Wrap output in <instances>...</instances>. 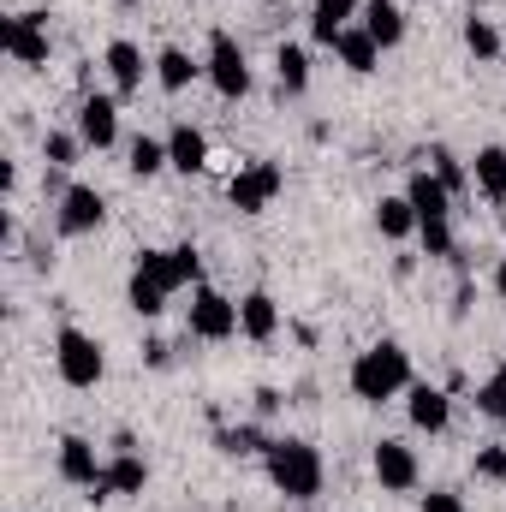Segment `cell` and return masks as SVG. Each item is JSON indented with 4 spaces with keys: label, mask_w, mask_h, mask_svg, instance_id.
Returning a JSON list of instances; mask_svg holds the SVG:
<instances>
[{
    "label": "cell",
    "mask_w": 506,
    "mask_h": 512,
    "mask_svg": "<svg viewBox=\"0 0 506 512\" xmlns=\"http://www.w3.org/2000/svg\"><path fill=\"white\" fill-rule=\"evenodd\" d=\"M262 471L286 501H316L322 495V453L298 435H274L268 453H262Z\"/></svg>",
    "instance_id": "6da1fadb"
},
{
    "label": "cell",
    "mask_w": 506,
    "mask_h": 512,
    "mask_svg": "<svg viewBox=\"0 0 506 512\" xmlns=\"http://www.w3.org/2000/svg\"><path fill=\"white\" fill-rule=\"evenodd\" d=\"M411 387V352L399 346V340H376L370 352H358V364H352V393L364 399V405H387V399H399Z\"/></svg>",
    "instance_id": "7a4b0ae2"
},
{
    "label": "cell",
    "mask_w": 506,
    "mask_h": 512,
    "mask_svg": "<svg viewBox=\"0 0 506 512\" xmlns=\"http://www.w3.org/2000/svg\"><path fill=\"white\" fill-rule=\"evenodd\" d=\"M54 370H60V382L66 387H96L108 376V352H102V340L96 334H84V328H60L54 334Z\"/></svg>",
    "instance_id": "3957f363"
},
{
    "label": "cell",
    "mask_w": 506,
    "mask_h": 512,
    "mask_svg": "<svg viewBox=\"0 0 506 512\" xmlns=\"http://www.w3.org/2000/svg\"><path fill=\"white\" fill-rule=\"evenodd\" d=\"M203 78H209V84H215V96H227V102L251 96V60H245L239 36H227V30H215V36H209V60H203Z\"/></svg>",
    "instance_id": "277c9868"
},
{
    "label": "cell",
    "mask_w": 506,
    "mask_h": 512,
    "mask_svg": "<svg viewBox=\"0 0 506 512\" xmlns=\"http://www.w3.org/2000/svg\"><path fill=\"white\" fill-rule=\"evenodd\" d=\"M280 191H286L280 161H245V167L227 179V197H233V209H239V215H262Z\"/></svg>",
    "instance_id": "5b68a950"
},
{
    "label": "cell",
    "mask_w": 506,
    "mask_h": 512,
    "mask_svg": "<svg viewBox=\"0 0 506 512\" xmlns=\"http://www.w3.org/2000/svg\"><path fill=\"white\" fill-rule=\"evenodd\" d=\"M149 489V459L131 447V435L114 441V459L102 465V483L90 489V501H120V495H143Z\"/></svg>",
    "instance_id": "8992f818"
},
{
    "label": "cell",
    "mask_w": 506,
    "mask_h": 512,
    "mask_svg": "<svg viewBox=\"0 0 506 512\" xmlns=\"http://www.w3.org/2000/svg\"><path fill=\"white\" fill-rule=\"evenodd\" d=\"M239 334V304L227 298V292H215V286H197L191 292V340H233Z\"/></svg>",
    "instance_id": "52a82bcc"
},
{
    "label": "cell",
    "mask_w": 506,
    "mask_h": 512,
    "mask_svg": "<svg viewBox=\"0 0 506 512\" xmlns=\"http://www.w3.org/2000/svg\"><path fill=\"white\" fill-rule=\"evenodd\" d=\"M0 48L18 66H48V12H12L0 24Z\"/></svg>",
    "instance_id": "ba28073f"
},
{
    "label": "cell",
    "mask_w": 506,
    "mask_h": 512,
    "mask_svg": "<svg viewBox=\"0 0 506 512\" xmlns=\"http://www.w3.org/2000/svg\"><path fill=\"white\" fill-rule=\"evenodd\" d=\"M370 471H376V483L387 495H411L417 489V477H423V465H417V447H405V441H376V453H370Z\"/></svg>",
    "instance_id": "9c48e42d"
},
{
    "label": "cell",
    "mask_w": 506,
    "mask_h": 512,
    "mask_svg": "<svg viewBox=\"0 0 506 512\" xmlns=\"http://www.w3.org/2000/svg\"><path fill=\"white\" fill-rule=\"evenodd\" d=\"M108 221V197L96 191V185H66L60 191V233L66 239H84V233H96Z\"/></svg>",
    "instance_id": "30bf717a"
},
{
    "label": "cell",
    "mask_w": 506,
    "mask_h": 512,
    "mask_svg": "<svg viewBox=\"0 0 506 512\" xmlns=\"http://www.w3.org/2000/svg\"><path fill=\"white\" fill-rule=\"evenodd\" d=\"M78 137H84V149H114L120 143V96H84L78 102Z\"/></svg>",
    "instance_id": "8fae6325"
},
{
    "label": "cell",
    "mask_w": 506,
    "mask_h": 512,
    "mask_svg": "<svg viewBox=\"0 0 506 512\" xmlns=\"http://www.w3.org/2000/svg\"><path fill=\"white\" fill-rule=\"evenodd\" d=\"M405 417H411V429H423V435H441V429L453 423V399H447V387L411 382V387H405Z\"/></svg>",
    "instance_id": "7c38bea8"
},
{
    "label": "cell",
    "mask_w": 506,
    "mask_h": 512,
    "mask_svg": "<svg viewBox=\"0 0 506 512\" xmlns=\"http://www.w3.org/2000/svg\"><path fill=\"white\" fill-rule=\"evenodd\" d=\"M405 203L417 209V227H423V221H453V203H459V197H453L429 167H417V173L405 179Z\"/></svg>",
    "instance_id": "4fadbf2b"
},
{
    "label": "cell",
    "mask_w": 506,
    "mask_h": 512,
    "mask_svg": "<svg viewBox=\"0 0 506 512\" xmlns=\"http://www.w3.org/2000/svg\"><path fill=\"white\" fill-rule=\"evenodd\" d=\"M102 465L108 459H96V441H84V435H66L60 441V477L72 489H96L102 483Z\"/></svg>",
    "instance_id": "5bb4252c"
},
{
    "label": "cell",
    "mask_w": 506,
    "mask_h": 512,
    "mask_svg": "<svg viewBox=\"0 0 506 512\" xmlns=\"http://www.w3.org/2000/svg\"><path fill=\"white\" fill-rule=\"evenodd\" d=\"M358 12H364V0H316V6H310V42L334 48V42H340V30H352V24H358Z\"/></svg>",
    "instance_id": "9a60e30c"
},
{
    "label": "cell",
    "mask_w": 506,
    "mask_h": 512,
    "mask_svg": "<svg viewBox=\"0 0 506 512\" xmlns=\"http://www.w3.org/2000/svg\"><path fill=\"white\" fill-rule=\"evenodd\" d=\"M167 167H173V173H185V179H191V173H203V167H209V137L179 120V126L167 131Z\"/></svg>",
    "instance_id": "2e32d148"
},
{
    "label": "cell",
    "mask_w": 506,
    "mask_h": 512,
    "mask_svg": "<svg viewBox=\"0 0 506 512\" xmlns=\"http://www.w3.org/2000/svg\"><path fill=\"white\" fill-rule=\"evenodd\" d=\"M334 54H340V66L346 72H358V78H370L381 66V42L364 30V24H352V30H340V42H334Z\"/></svg>",
    "instance_id": "e0dca14e"
},
{
    "label": "cell",
    "mask_w": 506,
    "mask_h": 512,
    "mask_svg": "<svg viewBox=\"0 0 506 512\" xmlns=\"http://www.w3.org/2000/svg\"><path fill=\"white\" fill-rule=\"evenodd\" d=\"M239 334L245 340H274L280 334V304L268 292H245L239 298Z\"/></svg>",
    "instance_id": "ac0fdd59"
},
{
    "label": "cell",
    "mask_w": 506,
    "mask_h": 512,
    "mask_svg": "<svg viewBox=\"0 0 506 512\" xmlns=\"http://www.w3.org/2000/svg\"><path fill=\"white\" fill-rule=\"evenodd\" d=\"M358 24H364V30H370V36L381 42V54L405 42V12H399L393 0H364V12H358Z\"/></svg>",
    "instance_id": "d6986e66"
},
{
    "label": "cell",
    "mask_w": 506,
    "mask_h": 512,
    "mask_svg": "<svg viewBox=\"0 0 506 512\" xmlns=\"http://www.w3.org/2000/svg\"><path fill=\"white\" fill-rule=\"evenodd\" d=\"M102 60H108V72H114V96L143 90V48H137V42H126V36H120V42H108V54H102Z\"/></svg>",
    "instance_id": "ffe728a7"
},
{
    "label": "cell",
    "mask_w": 506,
    "mask_h": 512,
    "mask_svg": "<svg viewBox=\"0 0 506 512\" xmlns=\"http://www.w3.org/2000/svg\"><path fill=\"white\" fill-rule=\"evenodd\" d=\"M471 179H477V191L489 203H506V149L501 143H489V149L471 155Z\"/></svg>",
    "instance_id": "44dd1931"
},
{
    "label": "cell",
    "mask_w": 506,
    "mask_h": 512,
    "mask_svg": "<svg viewBox=\"0 0 506 512\" xmlns=\"http://www.w3.org/2000/svg\"><path fill=\"white\" fill-rule=\"evenodd\" d=\"M197 72H203V66H197L185 48H161V54H155V84H161L167 96L191 90V84H197Z\"/></svg>",
    "instance_id": "7402d4cb"
},
{
    "label": "cell",
    "mask_w": 506,
    "mask_h": 512,
    "mask_svg": "<svg viewBox=\"0 0 506 512\" xmlns=\"http://www.w3.org/2000/svg\"><path fill=\"white\" fill-rule=\"evenodd\" d=\"M274 78H280V96H304L310 90V54L298 42H280L274 48Z\"/></svg>",
    "instance_id": "603a6c76"
},
{
    "label": "cell",
    "mask_w": 506,
    "mask_h": 512,
    "mask_svg": "<svg viewBox=\"0 0 506 512\" xmlns=\"http://www.w3.org/2000/svg\"><path fill=\"white\" fill-rule=\"evenodd\" d=\"M376 227L387 233V239H411V233H417V209H411L405 197H381L376 203Z\"/></svg>",
    "instance_id": "cb8c5ba5"
},
{
    "label": "cell",
    "mask_w": 506,
    "mask_h": 512,
    "mask_svg": "<svg viewBox=\"0 0 506 512\" xmlns=\"http://www.w3.org/2000/svg\"><path fill=\"white\" fill-rule=\"evenodd\" d=\"M126 155H131L126 167L137 173V179H155V173L167 167V137H131Z\"/></svg>",
    "instance_id": "d4e9b609"
},
{
    "label": "cell",
    "mask_w": 506,
    "mask_h": 512,
    "mask_svg": "<svg viewBox=\"0 0 506 512\" xmlns=\"http://www.w3.org/2000/svg\"><path fill=\"white\" fill-rule=\"evenodd\" d=\"M131 274H143V280H155V286H167V292L185 286L179 268H173V251H137V268H131Z\"/></svg>",
    "instance_id": "484cf974"
},
{
    "label": "cell",
    "mask_w": 506,
    "mask_h": 512,
    "mask_svg": "<svg viewBox=\"0 0 506 512\" xmlns=\"http://www.w3.org/2000/svg\"><path fill=\"white\" fill-rule=\"evenodd\" d=\"M465 48H471L477 60H501V54H506L501 30H495L489 18H465Z\"/></svg>",
    "instance_id": "4316f807"
},
{
    "label": "cell",
    "mask_w": 506,
    "mask_h": 512,
    "mask_svg": "<svg viewBox=\"0 0 506 512\" xmlns=\"http://www.w3.org/2000/svg\"><path fill=\"white\" fill-rule=\"evenodd\" d=\"M167 286H155V280H143V274H131V286H126V304L137 310V316H161L167 310Z\"/></svg>",
    "instance_id": "83f0119b"
},
{
    "label": "cell",
    "mask_w": 506,
    "mask_h": 512,
    "mask_svg": "<svg viewBox=\"0 0 506 512\" xmlns=\"http://www.w3.org/2000/svg\"><path fill=\"white\" fill-rule=\"evenodd\" d=\"M215 447H221L227 459H239V453H268V441H262V429H256V423H239V429H221V435H215Z\"/></svg>",
    "instance_id": "f1b7e54d"
},
{
    "label": "cell",
    "mask_w": 506,
    "mask_h": 512,
    "mask_svg": "<svg viewBox=\"0 0 506 512\" xmlns=\"http://www.w3.org/2000/svg\"><path fill=\"white\" fill-rule=\"evenodd\" d=\"M423 161H429V173H435V179H441V185H447V191H453V197H459V191H465V185H471V173H465V167H459V155H453V149H429V155H423Z\"/></svg>",
    "instance_id": "f546056e"
},
{
    "label": "cell",
    "mask_w": 506,
    "mask_h": 512,
    "mask_svg": "<svg viewBox=\"0 0 506 512\" xmlns=\"http://www.w3.org/2000/svg\"><path fill=\"white\" fill-rule=\"evenodd\" d=\"M477 411L495 417V423H506V364L489 370V382H477Z\"/></svg>",
    "instance_id": "4dcf8cb0"
},
{
    "label": "cell",
    "mask_w": 506,
    "mask_h": 512,
    "mask_svg": "<svg viewBox=\"0 0 506 512\" xmlns=\"http://www.w3.org/2000/svg\"><path fill=\"white\" fill-rule=\"evenodd\" d=\"M78 149H84L78 131H48V137H42V161H48V167H72Z\"/></svg>",
    "instance_id": "1f68e13d"
},
{
    "label": "cell",
    "mask_w": 506,
    "mask_h": 512,
    "mask_svg": "<svg viewBox=\"0 0 506 512\" xmlns=\"http://www.w3.org/2000/svg\"><path fill=\"white\" fill-rule=\"evenodd\" d=\"M417 239H423V251H429V256H441V262H447V256H453V221H423V227H417Z\"/></svg>",
    "instance_id": "d6a6232c"
},
{
    "label": "cell",
    "mask_w": 506,
    "mask_h": 512,
    "mask_svg": "<svg viewBox=\"0 0 506 512\" xmlns=\"http://www.w3.org/2000/svg\"><path fill=\"white\" fill-rule=\"evenodd\" d=\"M471 471H477L483 483H506V447H477Z\"/></svg>",
    "instance_id": "836d02e7"
},
{
    "label": "cell",
    "mask_w": 506,
    "mask_h": 512,
    "mask_svg": "<svg viewBox=\"0 0 506 512\" xmlns=\"http://www.w3.org/2000/svg\"><path fill=\"white\" fill-rule=\"evenodd\" d=\"M423 512H465V495L459 489H429L423 495Z\"/></svg>",
    "instance_id": "e575fe53"
},
{
    "label": "cell",
    "mask_w": 506,
    "mask_h": 512,
    "mask_svg": "<svg viewBox=\"0 0 506 512\" xmlns=\"http://www.w3.org/2000/svg\"><path fill=\"white\" fill-rule=\"evenodd\" d=\"M280 411V393L274 387H256V417H274Z\"/></svg>",
    "instance_id": "d590c367"
},
{
    "label": "cell",
    "mask_w": 506,
    "mask_h": 512,
    "mask_svg": "<svg viewBox=\"0 0 506 512\" xmlns=\"http://www.w3.org/2000/svg\"><path fill=\"white\" fill-rule=\"evenodd\" d=\"M495 298H501V304H506V262H501V268H495Z\"/></svg>",
    "instance_id": "8d00e7d4"
},
{
    "label": "cell",
    "mask_w": 506,
    "mask_h": 512,
    "mask_svg": "<svg viewBox=\"0 0 506 512\" xmlns=\"http://www.w3.org/2000/svg\"><path fill=\"white\" fill-rule=\"evenodd\" d=\"M120 6H137V0H120Z\"/></svg>",
    "instance_id": "74e56055"
}]
</instances>
